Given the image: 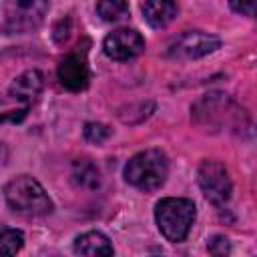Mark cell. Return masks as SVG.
I'll use <instances>...</instances> for the list:
<instances>
[{
	"mask_svg": "<svg viewBox=\"0 0 257 257\" xmlns=\"http://www.w3.org/2000/svg\"><path fill=\"white\" fill-rule=\"evenodd\" d=\"M6 203L12 211L26 217H44L52 213V201L48 199L42 185L30 175L14 177L4 187Z\"/></svg>",
	"mask_w": 257,
	"mask_h": 257,
	"instance_id": "obj_1",
	"label": "cell"
},
{
	"mask_svg": "<svg viewBox=\"0 0 257 257\" xmlns=\"http://www.w3.org/2000/svg\"><path fill=\"white\" fill-rule=\"evenodd\" d=\"M169 175L167 155L159 149H147L137 153L124 167V181L145 193L157 191Z\"/></svg>",
	"mask_w": 257,
	"mask_h": 257,
	"instance_id": "obj_2",
	"label": "cell"
},
{
	"mask_svg": "<svg viewBox=\"0 0 257 257\" xmlns=\"http://www.w3.org/2000/svg\"><path fill=\"white\" fill-rule=\"evenodd\" d=\"M195 203L181 197H167L161 199L155 207V221L163 237L171 243H181L191 231L195 221Z\"/></svg>",
	"mask_w": 257,
	"mask_h": 257,
	"instance_id": "obj_3",
	"label": "cell"
},
{
	"mask_svg": "<svg viewBox=\"0 0 257 257\" xmlns=\"http://www.w3.org/2000/svg\"><path fill=\"white\" fill-rule=\"evenodd\" d=\"M48 0H6L4 22L10 32H30L38 28L48 12Z\"/></svg>",
	"mask_w": 257,
	"mask_h": 257,
	"instance_id": "obj_4",
	"label": "cell"
},
{
	"mask_svg": "<svg viewBox=\"0 0 257 257\" xmlns=\"http://www.w3.org/2000/svg\"><path fill=\"white\" fill-rule=\"evenodd\" d=\"M197 181H199V187H201L205 199L209 203H213L215 207H223L231 199L233 185H231L227 169L221 163L203 161L197 171Z\"/></svg>",
	"mask_w": 257,
	"mask_h": 257,
	"instance_id": "obj_5",
	"label": "cell"
},
{
	"mask_svg": "<svg viewBox=\"0 0 257 257\" xmlns=\"http://www.w3.org/2000/svg\"><path fill=\"white\" fill-rule=\"evenodd\" d=\"M219 46H221V40L217 36L201 30H189L169 46V56L181 58V60H193V58H201L215 52Z\"/></svg>",
	"mask_w": 257,
	"mask_h": 257,
	"instance_id": "obj_6",
	"label": "cell"
},
{
	"mask_svg": "<svg viewBox=\"0 0 257 257\" xmlns=\"http://www.w3.org/2000/svg\"><path fill=\"white\" fill-rule=\"evenodd\" d=\"M102 50L112 60H131L145 50V38L133 28H116L106 34Z\"/></svg>",
	"mask_w": 257,
	"mask_h": 257,
	"instance_id": "obj_7",
	"label": "cell"
},
{
	"mask_svg": "<svg viewBox=\"0 0 257 257\" xmlns=\"http://www.w3.org/2000/svg\"><path fill=\"white\" fill-rule=\"evenodd\" d=\"M58 80L64 88L78 92L82 88H86L88 84V64L86 58L78 52H70L66 54L60 64H58Z\"/></svg>",
	"mask_w": 257,
	"mask_h": 257,
	"instance_id": "obj_8",
	"label": "cell"
},
{
	"mask_svg": "<svg viewBox=\"0 0 257 257\" xmlns=\"http://www.w3.org/2000/svg\"><path fill=\"white\" fill-rule=\"evenodd\" d=\"M42 86H44L42 74L38 70H26L20 76H16V80L8 88V94L14 100L24 102L28 106V104H32L38 98V94L42 92Z\"/></svg>",
	"mask_w": 257,
	"mask_h": 257,
	"instance_id": "obj_9",
	"label": "cell"
},
{
	"mask_svg": "<svg viewBox=\"0 0 257 257\" xmlns=\"http://www.w3.org/2000/svg\"><path fill=\"white\" fill-rule=\"evenodd\" d=\"M177 4L175 0H147L143 6V14L149 26L153 28H165L169 26L177 16Z\"/></svg>",
	"mask_w": 257,
	"mask_h": 257,
	"instance_id": "obj_10",
	"label": "cell"
},
{
	"mask_svg": "<svg viewBox=\"0 0 257 257\" xmlns=\"http://www.w3.org/2000/svg\"><path fill=\"white\" fill-rule=\"evenodd\" d=\"M74 251L78 255H112L114 249L106 235H102L98 231H88V233H82L76 237Z\"/></svg>",
	"mask_w": 257,
	"mask_h": 257,
	"instance_id": "obj_11",
	"label": "cell"
},
{
	"mask_svg": "<svg viewBox=\"0 0 257 257\" xmlns=\"http://www.w3.org/2000/svg\"><path fill=\"white\" fill-rule=\"evenodd\" d=\"M72 179L86 191H94L100 187V171L90 161H76L72 167Z\"/></svg>",
	"mask_w": 257,
	"mask_h": 257,
	"instance_id": "obj_12",
	"label": "cell"
},
{
	"mask_svg": "<svg viewBox=\"0 0 257 257\" xmlns=\"http://www.w3.org/2000/svg\"><path fill=\"white\" fill-rule=\"evenodd\" d=\"M96 12L106 22H118L128 14V2L126 0H100L96 4Z\"/></svg>",
	"mask_w": 257,
	"mask_h": 257,
	"instance_id": "obj_13",
	"label": "cell"
},
{
	"mask_svg": "<svg viewBox=\"0 0 257 257\" xmlns=\"http://www.w3.org/2000/svg\"><path fill=\"white\" fill-rule=\"evenodd\" d=\"M24 235L16 229L0 225V255H14L22 249Z\"/></svg>",
	"mask_w": 257,
	"mask_h": 257,
	"instance_id": "obj_14",
	"label": "cell"
},
{
	"mask_svg": "<svg viewBox=\"0 0 257 257\" xmlns=\"http://www.w3.org/2000/svg\"><path fill=\"white\" fill-rule=\"evenodd\" d=\"M108 137H110V128H108L106 124H100V122H86V124H84V139H86L88 143L100 145V143H104Z\"/></svg>",
	"mask_w": 257,
	"mask_h": 257,
	"instance_id": "obj_15",
	"label": "cell"
},
{
	"mask_svg": "<svg viewBox=\"0 0 257 257\" xmlns=\"http://www.w3.org/2000/svg\"><path fill=\"white\" fill-rule=\"evenodd\" d=\"M207 251H209L211 255H227V253L231 251V247H229V239L223 237V235H215V237H211L209 243H207Z\"/></svg>",
	"mask_w": 257,
	"mask_h": 257,
	"instance_id": "obj_16",
	"label": "cell"
},
{
	"mask_svg": "<svg viewBox=\"0 0 257 257\" xmlns=\"http://www.w3.org/2000/svg\"><path fill=\"white\" fill-rule=\"evenodd\" d=\"M229 2H231V8L237 14H243V16H253L255 14V0H229Z\"/></svg>",
	"mask_w": 257,
	"mask_h": 257,
	"instance_id": "obj_17",
	"label": "cell"
}]
</instances>
